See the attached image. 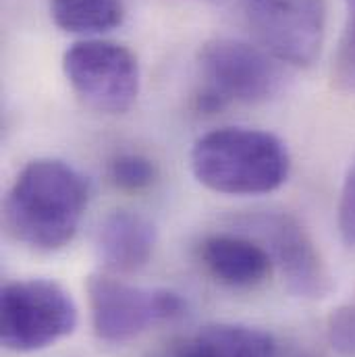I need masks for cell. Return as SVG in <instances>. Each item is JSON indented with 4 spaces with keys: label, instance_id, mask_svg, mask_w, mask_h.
Returning <instances> with one entry per match:
<instances>
[{
    "label": "cell",
    "instance_id": "obj_2",
    "mask_svg": "<svg viewBox=\"0 0 355 357\" xmlns=\"http://www.w3.org/2000/svg\"><path fill=\"white\" fill-rule=\"evenodd\" d=\"M199 185L222 195H264L282 187L291 156L280 137L252 127H220L195 139L189 152Z\"/></svg>",
    "mask_w": 355,
    "mask_h": 357
},
{
    "label": "cell",
    "instance_id": "obj_6",
    "mask_svg": "<svg viewBox=\"0 0 355 357\" xmlns=\"http://www.w3.org/2000/svg\"><path fill=\"white\" fill-rule=\"evenodd\" d=\"M63 71L75 96L102 114H125L139 96L137 56L116 42H75L63 56Z\"/></svg>",
    "mask_w": 355,
    "mask_h": 357
},
{
    "label": "cell",
    "instance_id": "obj_7",
    "mask_svg": "<svg viewBox=\"0 0 355 357\" xmlns=\"http://www.w3.org/2000/svg\"><path fill=\"white\" fill-rule=\"evenodd\" d=\"M248 229L266 248L274 268L280 272L287 289L301 299H326L335 280L308 229L287 212H262L252 216Z\"/></svg>",
    "mask_w": 355,
    "mask_h": 357
},
{
    "label": "cell",
    "instance_id": "obj_16",
    "mask_svg": "<svg viewBox=\"0 0 355 357\" xmlns=\"http://www.w3.org/2000/svg\"><path fill=\"white\" fill-rule=\"evenodd\" d=\"M337 222L343 243L355 252V158L352 160L339 195L337 206Z\"/></svg>",
    "mask_w": 355,
    "mask_h": 357
},
{
    "label": "cell",
    "instance_id": "obj_10",
    "mask_svg": "<svg viewBox=\"0 0 355 357\" xmlns=\"http://www.w3.org/2000/svg\"><path fill=\"white\" fill-rule=\"evenodd\" d=\"M199 256L212 278L231 289H254L274 270L266 248L248 235H212L202 243Z\"/></svg>",
    "mask_w": 355,
    "mask_h": 357
},
{
    "label": "cell",
    "instance_id": "obj_13",
    "mask_svg": "<svg viewBox=\"0 0 355 357\" xmlns=\"http://www.w3.org/2000/svg\"><path fill=\"white\" fill-rule=\"evenodd\" d=\"M108 177L114 187L129 191V193H137L156 183L158 167L152 158H148L144 154L125 152L110 160Z\"/></svg>",
    "mask_w": 355,
    "mask_h": 357
},
{
    "label": "cell",
    "instance_id": "obj_3",
    "mask_svg": "<svg viewBox=\"0 0 355 357\" xmlns=\"http://www.w3.org/2000/svg\"><path fill=\"white\" fill-rule=\"evenodd\" d=\"M204 86L195 96L202 112H218L225 106L258 104L278 93L282 86L280 63L262 46L235 38L208 40L197 54Z\"/></svg>",
    "mask_w": 355,
    "mask_h": 357
},
{
    "label": "cell",
    "instance_id": "obj_1",
    "mask_svg": "<svg viewBox=\"0 0 355 357\" xmlns=\"http://www.w3.org/2000/svg\"><path fill=\"white\" fill-rule=\"evenodd\" d=\"M86 177L56 158L27 162L4 199V227L19 243L56 252L73 241L88 208Z\"/></svg>",
    "mask_w": 355,
    "mask_h": 357
},
{
    "label": "cell",
    "instance_id": "obj_14",
    "mask_svg": "<svg viewBox=\"0 0 355 357\" xmlns=\"http://www.w3.org/2000/svg\"><path fill=\"white\" fill-rule=\"evenodd\" d=\"M333 79L341 89L355 93V0H347V19L335 56Z\"/></svg>",
    "mask_w": 355,
    "mask_h": 357
},
{
    "label": "cell",
    "instance_id": "obj_5",
    "mask_svg": "<svg viewBox=\"0 0 355 357\" xmlns=\"http://www.w3.org/2000/svg\"><path fill=\"white\" fill-rule=\"evenodd\" d=\"M91 328L104 343H127L152 326L185 314L183 297L171 289L129 284L108 272L91 274L86 282Z\"/></svg>",
    "mask_w": 355,
    "mask_h": 357
},
{
    "label": "cell",
    "instance_id": "obj_12",
    "mask_svg": "<svg viewBox=\"0 0 355 357\" xmlns=\"http://www.w3.org/2000/svg\"><path fill=\"white\" fill-rule=\"evenodd\" d=\"M50 17L67 33L98 36L125 21L123 0H50Z\"/></svg>",
    "mask_w": 355,
    "mask_h": 357
},
{
    "label": "cell",
    "instance_id": "obj_17",
    "mask_svg": "<svg viewBox=\"0 0 355 357\" xmlns=\"http://www.w3.org/2000/svg\"><path fill=\"white\" fill-rule=\"evenodd\" d=\"M252 2H256V0H252Z\"/></svg>",
    "mask_w": 355,
    "mask_h": 357
},
{
    "label": "cell",
    "instance_id": "obj_15",
    "mask_svg": "<svg viewBox=\"0 0 355 357\" xmlns=\"http://www.w3.org/2000/svg\"><path fill=\"white\" fill-rule=\"evenodd\" d=\"M326 337L337 354L355 357V295L333 310L326 322Z\"/></svg>",
    "mask_w": 355,
    "mask_h": 357
},
{
    "label": "cell",
    "instance_id": "obj_8",
    "mask_svg": "<svg viewBox=\"0 0 355 357\" xmlns=\"http://www.w3.org/2000/svg\"><path fill=\"white\" fill-rule=\"evenodd\" d=\"M248 17L252 33L278 63L310 67L320 56L328 17L324 0H256Z\"/></svg>",
    "mask_w": 355,
    "mask_h": 357
},
{
    "label": "cell",
    "instance_id": "obj_11",
    "mask_svg": "<svg viewBox=\"0 0 355 357\" xmlns=\"http://www.w3.org/2000/svg\"><path fill=\"white\" fill-rule=\"evenodd\" d=\"M152 357H280L266 331L246 324H208L167 343Z\"/></svg>",
    "mask_w": 355,
    "mask_h": 357
},
{
    "label": "cell",
    "instance_id": "obj_9",
    "mask_svg": "<svg viewBox=\"0 0 355 357\" xmlns=\"http://www.w3.org/2000/svg\"><path fill=\"white\" fill-rule=\"evenodd\" d=\"M154 248L156 227L139 212L116 210L100 222L96 250L108 274H133L148 266Z\"/></svg>",
    "mask_w": 355,
    "mask_h": 357
},
{
    "label": "cell",
    "instance_id": "obj_4",
    "mask_svg": "<svg viewBox=\"0 0 355 357\" xmlns=\"http://www.w3.org/2000/svg\"><path fill=\"white\" fill-rule=\"evenodd\" d=\"M77 305L59 282L48 278L13 280L0 295V339L17 354L46 349L77 328Z\"/></svg>",
    "mask_w": 355,
    "mask_h": 357
}]
</instances>
